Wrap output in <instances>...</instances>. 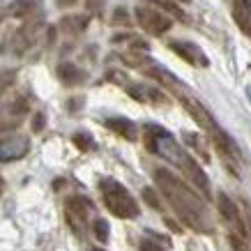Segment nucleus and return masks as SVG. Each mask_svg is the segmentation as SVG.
I'll use <instances>...</instances> for the list:
<instances>
[{"mask_svg":"<svg viewBox=\"0 0 251 251\" xmlns=\"http://www.w3.org/2000/svg\"><path fill=\"white\" fill-rule=\"evenodd\" d=\"M154 182L184 226H189L196 233H212V217H210L205 201L198 196L182 177H177L166 168H157Z\"/></svg>","mask_w":251,"mask_h":251,"instance_id":"f257e3e1","label":"nucleus"},{"mask_svg":"<svg viewBox=\"0 0 251 251\" xmlns=\"http://www.w3.org/2000/svg\"><path fill=\"white\" fill-rule=\"evenodd\" d=\"M145 143L150 148V152L159 154L161 159H166L168 164H173L180 173H184L191 180V184L196 187L205 198H210V180L203 173V168L198 166V161L194 159V154L189 150H184L182 145L175 141L173 134H168L164 127L157 125H148L145 127Z\"/></svg>","mask_w":251,"mask_h":251,"instance_id":"f03ea898","label":"nucleus"},{"mask_svg":"<svg viewBox=\"0 0 251 251\" xmlns=\"http://www.w3.org/2000/svg\"><path fill=\"white\" fill-rule=\"evenodd\" d=\"M221 219L228 226V240L235 251H251V205L242 203V207L228 194L217 196Z\"/></svg>","mask_w":251,"mask_h":251,"instance_id":"7ed1b4c3","label":"nucleus"},{"mask_svg":"<svg viewBox=\"0 0 251 251\" xmlns=\"http://www.w3.org/2000/svg\"><path fill=\"white\" fill-rule=\"evenodd\" d=\"M99 191H101V198H104V205L115 217H120V219H136L141 214L136 198L131 196L125 184H120L113 177H104L99 182Z\"/></svg>","mask_w":251,"mask_h":251,"instance_id":"20e7f679","label":"nucleus"},{"mask_svg":"<svg viewBox=\"0 0 251 251\" xmlns=\"http://www.w3.org/2000/svg\"><path fill=\"white\" fill-rule=\"evenodd\" d=\"M134 16H136L138 25H141L145 32H150V35H164V32H168L173 28L171 16L164 14L161 9L152 7V5H136Z\"/></svg>","mask_w":251,"mask_h":251,"instance_id":"39448f33","label":"nucleus"},{"mask_svg":"<svg viewBox=\"0 0 251 251\" xmlns=\"http://www.w3.org/2000/svg\"><path fill=\"white\" fill-rule=\"evenodd\" d=\"M168 49H171L173 53L180 55L184 62L194 65V67H207V65H210L205 51H203L198 44H194V42H187V39H175V42L168 44Z\"/></svg>","mask_w":251,"mask_h":251,"instance_id":"423d86ee","label":"nucleus"},{"mask_svg":"<svg viewBox=\"0 0 251 251\" xmlns=\"http://www.w3.org/2000/svg\"><path fill=\"white\" fill-rule=\"evenodd\" d=\"M28 113V101L25 99H16L12 104L0 108V131H12L23 122Z\"/></svg>","mask_w":251,"mask_h":251,"instance_id":"0eeeda50","label":"nucleus"},{"mask_svg":"<svg viewBox=\"0 0 251 251\" xmlns=\"http://www.w3.org/2000/svg\"><path fill=\"white\" fill-rule=\"evenodd\" d=\"M30 150V141L28 136H9V138H0V161H16L25 157Z\"/></svg>","mask_w":251,"mask_h":251,"instance_id":"6e6552de","label":"nucleus"},{"mask_svg":"<svg viewBox=\"0 0 251 251\" xmlns=\"http://www.w3.org/2000/svg\"><path fill=\"white\" fill-rule=\"evenodd\" d=\"M67 219L69 224L74 226V230H78L81 226L85 224V219H88V212H90V201H85V198L81 196H72L67 198Z\"/></svg>","mask_w":251,"mask_h":251,"instance_id":"1a4fd4ad","label":"nucleus"},{"mask_svg":"<svg viewBox=\"0 0 251 251\" xmlns=\"http://www.w3.org/2000/svg\"><path fill=\"white\" fill-rule=\"evenodd\" d=\"M230 14L240 32L251 37V0H230Z\"/></svg>","mask_w":251,"mask_h":251,"instance_id":"9d476101","label":"nucleus"},{"mask_svg":"<svg viewBox=\"0 0 251 251\" xmlns=\"http://www.w3.org/2000/svg\"><path fill=\"white\" fill-rule=\"evenodd\" d=\"M106 127L108 129H113L115 134H120L122 138H127V141H136V125L131 120H127V118H108L106 120Z\"/></svg>","mask_w":251,"mask_h":251,"instance_id":"9b49d317","label":"nucleus"},{"mask_svg":"<svg viewBox=\"0 0 251 251\" xmlns=\"http://www.w3.org/2000/svg\"><path fill=\"white\" fill-rule=\"evenodd\" d=\"M58 76L67 85H76V83H83L85 74L78 67H74V65H60V67H58Z\"/></svg>","mask_w":251,"mask_h":251,"instance_id":"f8f14e48","label":"nucleus"},{"mask_svg":"<svg viewBox=\"0 0 251 251\" xmlns=\"http://www.w3.org/2000/svg\"><path fill=\"white\" fill-rule=\"evenodd\" d=\"M148 2H154L152 7H157V9H166V12H168L171 16H177L180 21H187V14H184L182 9L175 5L173 0H148Z\"/></svg>","mask_w":251,"mask_h":251,"instance_id":"ddd939ff","label":"nucleus"},{"mask_svg":"<svg viewBox=\"0 0 251 251\" xmlns=\"http://www.w3.org/2000/svg\"><path fill=\"white\" fill-rule=\"evenodd\" d=\"M85 25H88V16H67V19H62V30L81 32L85 30Z\"/></svg>","mask_w":251,"mask_h":251,"instance_id":"4468645a","label":"nucleus"},{"mask_svg":"<svg viewBox=\"0 0 251 251\" xmlns=\"http://www.w3.org/2000/svg\"><path fill=\"white\" fill-rule=\"evenodd\" d=\"M39 0H16V5L12 7V14L14 16H28L32 9L37 7Z\"/></svg>","mask_w":251,"mask_h":251,"instance_id":"2eb2a0df","label":"nucleus"},{"mask_svg":"<svg viewBox=\"0 0 251 251\" xmlns=\"http://www.w3.org/2000/svg\"><path fill=\"white\" fill-rule=\"evenodd\" d=\"M184 138H187V143H189L191 148H196V152L203 157V161L210 159V154H207V148H205V143L201 141V136H196V134H184Z\"/></svg>","mask_w":251,"mask_h":251,"instance_id":"dca6fc26","label":"nucleus"},{"mask_svg":"<svg viewBox=\"0 0 251 251\" xmlns=\"http://www.w3.org/2000/svg\"><path fill=\"white\" fill-rule=\"evenodd\" d=\"M74 145H76L78 150L88 152V150H92V148H95V141L90 138V134H85V131H78V134H74Z\"/></svg>","mask_w":251,"mask_h":251,"instance_id":"f3484780","label":"nucleus"},{"mask_svg":"<svg viewBox=\"0 0 251 251\" xmlns=\"http://www.w3.org/2000/svg\"><path fill=\"white\" fill-rule=\"evenodd\" d=\"M95 235H97V240H101V242H106L108 240V224L104 219L95 221Z\"/></svg>","mask_w":251,"mask_h":251,"instance_id":"a211bd4d","label":"nucleus"},{"mask_svg":"<svg viewBox=\"0 0 251 251\" xmlns=\"http://www.w3.org/2000/svg\"><path fill=\"white\" fill-rule=\"evenodd\" d=\"M141 251H168V249L164 244L154 242V240H143V242H141Z\"/></svg>","mask_w":251,"mask_h":251,"instance_id":"6ab92c4d","label":"nucleus"},{"mask_svg":"<svg viewBox=\"0 0 251 251\" xmlns=\"http://www.w3.org/2000/svg\"><path fill=\"white\" fill-rule=\"evenodd\" d=\"M143 196H145V201H148V203H150V205L154 207V210H161L159 198L154 196V191H152V189H145V191H143Z\"/></svg>","mask_w":251,"mask_h":251,"instance_id":"aec40b11","label":"nucleus"},{"mask_svg":"<svg viewBox=\"0 0 251 251\" xmlns=\"http://www.w3.org/2000/svg\"><path fill=\"white\" fill-rule=\"evenodd\" d=\"M104 2H106V0H88V7H90L92 12H101Z\"/></svg>","mask_w":251,"mask_h":251,"instance_id":"412c9836","label":"nucleus"},{"mask_svg":"<svg viewBox=\"0 0 251 251\" xmlns=\"http://www.w3.org/2000/svg\"><path fill=\"white\" fill-rule=\"evenodd\" d=\"M78 0H58V7H72V5H76Z\"/></svg>","mask_w":251,"mask_h":251,"instance_id":"4be33fe9","label":"nucleus"},{"mask_svg":"<svg viewBox=\"0 0 251 251\" xmlns=\"http://www.w3.org/2000/svg\"><path fill=\"white\" fill-rule=\"evenodd\" d=\"M2 189H5V182H2V177H0V196H2Z\"/></svg>","mask_w":251,"mask_h":251,"instance_id":"5701e85b","label":"nucleus"},{"mask_svg":"<svg viewBox=\"0 0 251 251\" xmlns=\"http://www.w3.org/2000/svg\"><path fill=\"white\" fill-rule=\"evenodd\" d=\"M90 251H106V249H90Z\"/></svg>","mask_w":251,"mask_h":251,"instance_id":"b1692460","label":"nucleus"},{"mask_svg":"<svg viewBox=\"0 0 251 251\" xmlns=\"http://www.w3.org/2000/svg\"><path fill=\"white\" fill-rule=\"evenodd\" d=\"M247 95H249V97H251V88H249V90H247Z\"/></svg>","mask_w":251,"mask_h":251,"instance_id":"393cba45","label":"nucleus"},{"mask_svg":"<svg viewBox=\"0 0 251 251\" xmlns=\"http://www.w3.org/2000/svg\"><path fill=\"white\" fill-rule=\"evenodd\" d=\"M177 2H189V0H177Z\"/></svg>","mask_w":251,"mask_h":251,"instance_id":"a878e982","label":"nucleus"},{"mask_svg":"<svg viewBox=\"0 0 251 251\" xmlns=\"http://www.w3.org/2000/svg\"><path fill=\"white\" fill-rule=\"evenodd\" d=\"M0 90H2V83H0Z\"/></svg>","mask_w":251,"mask_h":251,"instance_id":"bb28decb","label":"nucleus"}]
</instances>
